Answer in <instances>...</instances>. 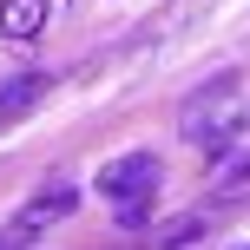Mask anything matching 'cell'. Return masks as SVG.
Instances as JSON below:
<instances>
[{"mask_svg": "<svg viewBox=\"0 0 250 250\" xmlns=\"http://www.w3.org/2000/svg\"><path fill=\"white\" fill-rule=\"evenodd\" d=\"M178 132H185L191 145H204V151H217V158H224V151H230V138L244 132V99H237V86H230V79L204 86L198 99L178 112Z\"/></svg>", "mask_w": 250, "mask_h": 250, "instance_id": "cell-1", "label": "cell"}, {"mask_svg": "<svg viewBox=\"0 0 250 250\" xmlns=\"http://www.w3.org/2000/svg\"><path fill=\"white\" fill-rule=\"evenodd\" d=\"M217 198H250V151H230L217 165Z\"/></svg>", "mask_w": 250, "mask_h": 250, "instance_id": "cell-6", "label": "cell"}, {"mask_svg": "<svg viewBox=\"0 0 250 250\" xmlns=\"http://www.w3.org/2000/svg\"><path fill=\"white\" fill-rule=\"evenodd\" d=\"M40 26H46V0H7L0 7V33L7 40H33Z\"/></svg>", "mask_w": 250, "mask_h": 250, "instance_id": "cell-4", "label": "cell"}, {"mask_svg": "<svg viewBox=\"0 0 250 250\" xmlns=\"http://www.w3.org/2000/svg\"><path fill=\"white\" fill-rule=\"evenodd\" d=\"M0 250H7V244H0Z\"/></svg>", "mask_w": 250, "mask_h": 250, "instance_id": "cell-7", "label": "cell"}, {"mask_svg": "<svg viewBox=\"0 0 250 250\" xmlns=\"http://www.w3.org/2000/svg\"><path fill=\"white\" fill-rule=\"evenodd\" d=\"M40 92H46V79H40V73L13 79V86L0 92V125H7V119H20V112H33V99H40Z\"/></svg>", "mask_w": 250, "mask_h": 250, "instance_id": "cell-5", "label": "cell"}, {"mask_svg": "<svg viewBox=\"0 0 250 250\" xmlns=\"http://www.w3.org/2000/svg\"><path fill=\"white\" fill-rule=\"evenodd\" d=\"M158 158L151 151H125V158L99 165V198L119 204V224H145V204L158 198Z\"/></svg>", "mask_w": 250, "mask_h": 250, "instance_id": "cell-2", "label": "cell"}, {"mask_svg": "<svg viewBox=\"0 0 250 250\" xmlns=\"http://www.w3.org/2000/svg\"><path fill=\"white\" fill-rule=\"evenodd\" d=\"M73 204H79L73 191H46V198H33V211H26L20 224H13V237H7V244H26V237H40V230H46V224H60V217L73 211Z\"/></svg>", "mask_w": 250, "mask_h": 250, "instance_id": "cell-3", "label": "cell"}]
</instances>
